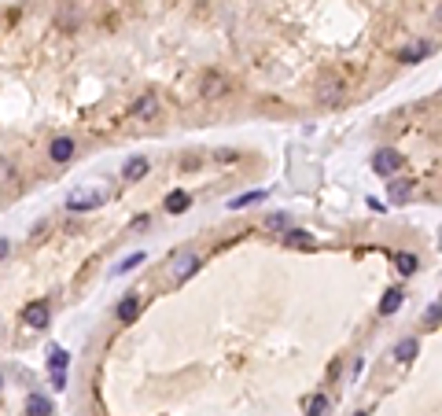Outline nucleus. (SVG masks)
<instances>
[{
  "label": "nucleus",
  "mask_w": 442,
  "mask_h": 416,
  "mask_svg": "<svg viewBox=\"0 0 442 416\" xmlns=\"http://www.w3.org/2000/svg\"><path fill=\"white\" fill-rule=\"evenodd\" d=\"M107 202V188L103 185H81L74 188L67 196V210H74V214H89V210H100Z\"/></svg>",
  "instance_id": "nucleus-1"
},
{
  "label": "nucleus",
  "mask_w": 442,
  "mask_h": 416,
  "mask_svg": "<svg viewBox=\"0 0 442 416\" xmlns=\"http://www.w3.org/2000/svg\"><path fill=\"white\" fill-rule=\"evenodd\" d=\"M166 269H170V280H174V284H185L188 276L199 269V254L192 247H181V251H174V258H170Z\"/></svg>",
  "instance_id": "nucleus-2"
},
{
  "label": "nucleus",
  "mask_w": 442,
  "mask_h": 416,
  "mask_svg": "<svg viewBox=\"0 0 442 416\" xmlns=\"http://www.w3.org/2000/svg\"><path fill=\"white\" fill-rule=\"evenodd\" d=\"M48 317H52V309H48L45 298H34V302L23 306V324L26 328H48Z\"/></svg>",
  "instance_id": "nucleus-3"
},
{
  "label": "nucleus",
  "mask_w": 442,
  "mask_h": 416,
  "mask_svg": "<svg viewBox=\"0 0 442 416\" xmlns=\"http://www.w3.org/2000/svg\"><path fill=\"white\" fill-rule=\"evenodd\" d=\"M398 166H402V155L391 152V147H383V152H376V155H372V169H376L380 177L398 174Z\"/></svg>",
  "instance_id": "nucleus-4"
},
{
  "label": "nucleus",
  "mask_w": 442,
  "mask_h": 416,
  "mask_svg": "<svg viewBox=\"0 0 442 416\" xmlns=\"http://www.w3.org/2000/svg\"><path fill=\"white\" fill-rule=\"evenodd\" d=\"M74 152H78V147H74L70 136H56V141L48 144V158H52V163H59V166H63V163H70Z\"/></svg>",
  "instance_id": "nucleus-5"
},
{
  "label": "nucleus",
  "mask_w": 442,
  "mask_h": 416,
  "mask_svg": "<svg viewBox=\"0 0 442 416\" xmlns=\"http://www.w3.org/2000/svg\"><path fill=\"white\" fill-rule=\"evenodd\" d=\"M114 317H118V321H122V324H133L137 317H140V295H125L122 302H118Z\"/></svg>",
  "instance_id": "nucleus-6"
},
{
  "label": "nucleus",
  "mask_w": 442,
  "mask_h": 416,
  "mask_svg": "<svg viewBox=\"0 0 442 416\" xmlns=\"http://www.w3.org/2000/svg\"><path fill=\"white\" fill-rule=\"evenodd\" d=\"M188 207H192V196H188L185 188H174V191L166 196V202H163V210H166V214H185Z\"/></svg>",
  "instance_id": "nucleus-7"
},
{
  "label": "nucleus",
  "mask_w": 442,
  "mask_h": 416,
  "mask_svg": "<svg viewBox=\"0 0 442 416\" xmlns=\"http://www.w3.org/2000/svg\"><path fill=\"white\" fill-rule=\"evenodd\" d=\"M155 114H159V96L155 92H144L133 103V118H155Z\"/></svg>",
  "instance_id": "nucleus-8"
},
{
  "label": "nucleus",
  "mask_w": 442,
  "mask_h": 416,
  "mask_svg": "<svg viewBox=\"0 0 442 416\" xmlns=\"http://www.w3.org/2000/svg\"><path fill=\"white\" fill-rule=\"evenodd\" d=\"M122 177H125V180H140V177H148V158H144V155L129 158V163L122 166Z\"/></svg>",
  "instance_id": "nucleus-9"
},
{
  "label": "nucleus",
  "mask_w": 442,
  "mask_h": 416,
  "mask_svg": "<svg viewBox=\"0 0 442 416\" xmlns=\"http://www.w3.org/2000/svg\"><path fill=\"white\" fill-rule=\"evenodd\" d=\"M284 243H288V247H295V251H314V236L303 232V229H291L284 236Z\"/></svg>",
  "instance_id": "nucleus-10"
},
{
  "label": "nucleus",
  "mask_w": 442,
  "mask_h": 416,
  "mask_svg": "<svg viewBox=\"0 0 442 416\" xmlns=\"http://www.w3.org/2000/svg\"><path fill=\"white\" fill-rule=\"evenodd\" d=\"M26 416H52V402L45 394H30L26 398Z\"/></svg>",
  "instance_id": "nucleus-11"
},
{
  "label": "nucleus",
  "mask_w": 442,
  "mask_h": 416,
  "mask_svg": "<svg viewBox=\"0 0 442 416\" xmlns=\"http://www.w3.org/2000/svg\"><path fill=\"white\" fill-rule=\"evenodd\" d=\"M416 354H420V343H416V339H402V343L394 346V357L402 361V365H409V361H413Z\"/></svg>",
  "instance_id": "nucleus-12"
},
{
  "label": "nucleus",
  "mask_w": 442,
  "mask_h": 416,
  "mask_svg": "<svg viewBox=\"0 0 442 416\" xmlns=\"http://www.w3.org/2000/svg\"><path fill=\"white\" fill-rule=\"evenodd\" d=\"M402 291H398V287H391V291L383 295V302H380V317H391V313H398V306H402Z\"/></svg>",
  "instance_id": "nucleus-13"
},
{
  "label": "nucleus",
  "mask_w": 442,
  "mask_h": 416,
  "mask_svg": "<svg viewBox=\"0 0 442 416\" xmlns=\"http://www.w3.org/2000/svg\"><path fill=\"white\" fill-rule=\"evenodd\" d=\"M221 92H225V81L218 74H207V78H203V96H207V100H218Z\"/></svg>",
  "instance_id": "nucleus-14"
},
{
  "label": "nucleus",
  "mask_w": 442,
  "mask_h": 416,
  "mask_svg": "<svg viewBox=\"0 0 442 416\" xmlns=\"http://www.w3.org/2000/svg\"><path fill=\"white\" fill-rule=\"evenodd\" d=\"M424 56H428V45L420 41V45H409V48H402V52H398V63H420Z\"/></svg>",
  "instance_id": "nucleus-15"
},
{
  "label": "nucleus",
  "mask_w": 442,
  "mask_h": 416,
  "mask_svg": "<svg viewBox=\"0 0 442 416\" xmlns=\"http://www.w3.org/2000/svg\"><path fill=\"white\" fill-rule=\"evenodd\" d=\"M67 365H70V354H67L63 346H52V354H48V368H52V372H63Z\"/></svg>",
  "instance_id": "nucleus-16"
},
{
  "label": "nucleus",
  "mask_w": 442,
  "mask_h": 416,
  "mask_svg": "<svg viewBox=\"0 0 442 416\" xmlns=\"http://www.w3.org/2000/svg\"><path fill=\"white\" fill-rule=\"evenodd\" d=\"M387 196H391L394 202H402V199H409V196H413V185H409V180H391Z\"/></svg>",
  "instance_id": "nucleus-17"
},
{
  "label": "nucleus",
  "mask_w": 442,
  "mask_h": 416,
  "mask_svg": "<svg viewBox=\"0 0 442 416\" xmlns=\"http://www.w3.org/2000/svg\"><path fill=\"white\" fill-rule=\"evenodd\" d=\"M306 416H328V398L325 394H314V398L306 402Z\"/></svg>",
  "instance_id": "nucleus-18"
},
{
  "label": "nucleus",
  "mask_w": 442,
  "mask_h": 416,
  "mask_svg": "<svg viewBox=\"0 0 442 416\" xmlns=\"http://www.w3.org/2000/svg\"><path fill=\"white\" fill-rule=\"evenodd\" d=\"M265 199V191H243V196H236L229 202V210H240V207H251V202H262Z\"/></svg>",
  "instance_id": "nucleus-19"
},
{
  "label": "nucleus",
  "mask_w": 442,
  "mask_h": 416,
  "mask_svg": "<svg viewBox=\"0 0 442 416\" xmlns=\"http://www.w3.org/2000/svg\"><path fill=\"white\" fill-rule=\"evenodd\" d=\"M394 262H398V273H405V276H413V273H416V254L402 251V254H394Z\"/></svg>",
  "instance_id": "nucleus-20"
},
{
  "label": "nucleus",
  "mask_w": 442,
  "mask_h": 416,
  "mask_svg": "<svg viewBox=\"0 0 442 416\" xmlns=\"http://www.w3.org/2000/svg\"><path fill=\"white\" fill-rule=\"evenodd\" d=\"M339 96H343V85H336V81H325V85H321V100H325V103H336Z\"/></svg>",
  "instance_id": "nucleus-21"
},
{
  "label": "nucleus",
  "mask_w": 442,
  "mask_h": 416,
  "mask_svg": "<svg viewBox=\"0 0 442 416\" xmlns=\"http://www.w3.org/2000/svg\"><path fill=\"white\" fill-rule=\"evenodd\" d=\"M140 262H144V254L137 251V254H129V258H122V262H118L111 273H114V276H122V273H129V269H133V265H140Z\"/></svg>",
  "instance_id": "nucleus-22"
},
{
  "label": "nucleus",
  "mask_w": 442,
  "mask_h": 416,
  "mask_svg": "<svg viewBox=\"0 0 442 416\" xmlns=\"http://www.w3.org/2000/svg\"><path fill=\"white\" fill-rule=\"evenodd\" d=\"M12 180H19V169L8 158H0V185H12Z\"/></svg>",
  "instance_id": "nucleus-23"
},
{
  "label": "nucleus",
  "mask_w": 442,
  "mask_h": 416,
  "mask_svg": "<svg viewBox=\"0 0 442 416\" xmlns=\"http://www.w3.org/2000/svg\"><path fill=\"white\" fill-rule=\"evenodd\" d=\"M439 321H442V306L435 302V306L424 309V324H439Z\"/></svg>",
  "instance_id": "nucleus-24"
},
{
  "label": "nucleus",
  "mask_w": 442,
  "mask_h": 416,
  "mask_svg": "<svg viewBox=\"0 0 442 416\" xmlns=\"http://www.w3.org/2000/svg\"><path fill=\"white\" fill-rule=\"evenodd\" d=\"M265 225H269V229H288V214H269Z\"/></svg>",
  "instance_id": "nucleus-25"
},
{
  "label": "nucleus",
  "mask_w": 442,
  "mask_h": 416,
  "mask_svg": "<svg viewBox=\"0 0 442 416\" xmlns=\"http://www.w3.org/2000/svg\"><path fill=\"white\" fill-rule=\"evenodd\" d=\"M52 387L63 391V387H67V376H63V372H52Z\"/></svg>",
  "instance_id": "nucleus-26"
},
{
  "label": "nucleus",
  "mask_w": 442,
  "mask_h": 416,
  "mask_svg": "<svg viewBox=\"0 0 442 416\" xmlns=\"http://www.w3.org/2000/svg\"><path fill=\"white\" fill-rule=\"evenodd\" d=\"M240 158V152H218V163H236Z\"/></svg>",
  "instance_id": "nucleus-27"
},
{
  "label": "nucleus",
  "mask_w": 442,
  "mask_h": 416,
  "mask_svg": "<svg viewBox=\"0 0 442 416\" xmlns=\"http://www.w3.org/2000/svg\"><path fill=\"white\" fill-rule=\"evenodd\" d=\"M8 251H12V240H0V258H8Z\"/></svg>",
  "instance_id": "nucleus-28"
},
{
  "label": "nucleus",
  "mask_w": 442,
  "mask_h": 416,
  "mask_svg": "<svg viewBox=\"0 0 442 416\" xmlns=\"http://www.w3.org/2000/svg\"><path fill=\"white\" fill-rule=\"evenodd\" d=\"M0 391H4V376H0Z\"/></svg>",
  "instance_id": "nucleus-29"
},
{
  "label": "nucleus",
  "mask_w": 442,
  "mask_h": 416,
  "mask_svg": "<svg viewBox=\"0 0 442 416\" xmlns=\"http://www.w3.org/2000/svg\"><path fill=\"white\" fill-rule=\"evenodd\" d=\"M354 416H369V413H354Z\"/></svg>",
  "instance_id": "nucleus-30"
},
{
  "label": "nucleus",
  "mask_w": 442,
  "mask_h": 416,
  "mask_svg": "<svg viewBox=\"0 0 442 416\" xmlns=\"http://www.w3.org/2000/svg\"><path fill=\"white\" fill-rule=\"evenodd\" d=\"M439 306H442V295H439Z\"/></svg>",
  "instance_id": "nucleus-31"
}]
</instances>
